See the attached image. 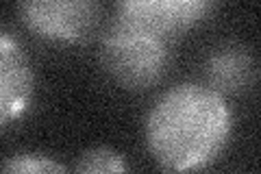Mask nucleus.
Instances as JSON below:
<instances>
[{
	"label": "nucleus",
	"mask_w": 261,
	"mask_h": 174,
	"mask_svg": "<svg viewBox=\"0 0 261 174\" xmlns=\"http://www.w3.org/2000/svg\"><path fill=\"white\" fill-rule=\"evenodd\" d=\"M233 133L226 98L207 83H178L146 118V144L163 170L196 172L214 163Z\"/></svg>",
	"instance_id": "obj_1"
},
{
	"label": "nucleus",
	"mask_w": 261,
	"mask_h": 174,
	"mask_svg": "<svg viewBox=\"0 0 261 174\" xmlns=\"http://www.w3.org/2000/svg\"><path fill=\"white\" fill-rule=\"evenodd\" d=\"M172 39L116 18L102 35L100 55L107 74L120 87L142 92L163 79L172 61Z\"/></svg>",
	"instance_id": "obj_2"
},
{
	"label": "nucleus",
	"mask_w": 261,
	"mask_h": 174,
	"mask_svg": "<svg viewBox=\"0 0 261 174\" xmlns=\"http://www.w3.org/2000/svg\"><path fill=\"white\" fill-rule=\"evenodd\" d=\"M24 24L42 39L79 44L87 39L100 15L98 0H20Z\"/></svg>",
	"instance_id": "obj_3"
},
{
	"label": "nucleus",
	"mask_w": 261,
	"mask_h": 174,
	"mask_svg": "<svg viewBox=\"0 0 261 174\" xmlns=\"http://www.w3.org/2000/svg\"><path fill=\"white\" fill-rule=\"evenodd\" d=\"M218 0H118V18L174 39L214 13Z\"/></svg>",
	"instance_id": "obj_4"
},
{
	"label": "nucleus",
	"mask_w": 261,
	"mask_h": 174,
	"mask_svg": "<svg viewBox=\"0 0 261 174\" xmlns=\"http://www.w3.org/2000/svg\"><path fill=\"white\" fill-rule=\"evenodd\" d=\"M35 92V74L29 55L11 33L0 29V129L29 109Z\"/></svg>",
	"instance_id": "obj_5"
},
{
	"label": "nucleus",
	"mask_w": 261,
	"mask_h": 174,
	"mask_svg": "<svg viewBox=\"0 0 261 174\" xmlns=\"http://www.w3.org/2000/svg\"><path fill=\"white\" fill-rule=\"evenodd\" d=\"M205 77L218 94H242L255 81V59L244 46L224 44L207 57Z\"/></svg>",
	"instance_id": "obj_6"
},
{
	"label": "nucleus",
	"mask_w": 261,
	"mask_h": 174,
	"mask_svg": "<svg viewBox=\"0 0 261 174\" xmlns=\"http://www.w3.org/2000/svg\"><path fill=\"white\" fill-rule=\"evenodd\" d=\"M79 172L87 174H111V172H128L130 165L120 153L111 151V148H94L79 157L76 163Z\"/></svg>",
	"instance_id": "obj_7"
},
{
	"label": "nucleus",
	"mask_w": 261,
	"mask_h": 174,
	"mask_svg": "<svg viewBox=\"0 0 261 174\" xmlns=\"http://www.w3.org/2000/svg\"><path fill=\"white\" fill-rule=\"evenodd\" d=\"M3 172L9 174H50V172H65V165L53 157L39 153H18L9 157L3 165Z\"/></svg>",
	"instance_id": "obj_8"
}]
</instances>
